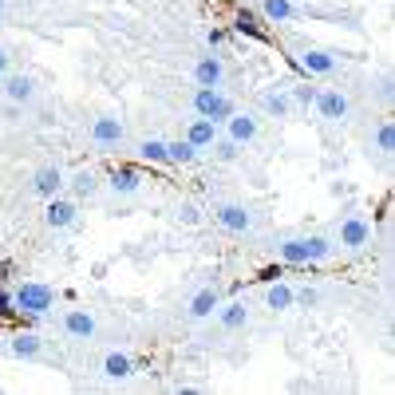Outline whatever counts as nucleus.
I'll return each instance as SVG.
<instances>
[{"label": "nucleus", "instance_id": "6e6552de", "mask_svg": "<svg viewBox=\"0 0 395 395\" xmlns=\"http://www.w3.org/2000/svg\"><path fill=\"white\" fill-rule=\"evenodd\" d=\"M63 332L75 336V340H91V336H95V316L83 312V309H72L63 316Z\"/></svg>", "mask_w": 395, "mask_h": 395}, {"label": "nucleus", "instance_id": "b1692460", "mask_svg": "<svg viewBox=\"0 0 395 395\" xmlns=\"http://www.w3.org/2000/svg\"><path fill=\"white\" fill-rule=\"evenodd\" d=\"M72 190L79 198H91L99 190V178H95V170H75V178H72Z\"/></svg>", "mask_w": 395, "mask_h": 395}, {"label": "nucleus", "instance_id": "4468645a", "mask_svg": "<svg viewBox=\"0 0 395 395\" xmlns=\"http://www.w3.org/2000/svg\"><path fill=\"white\" fill-rule=\"evenodd\" d=\"M63 186V170L60 166H44V170H36V182H32V190H36L40 198H56Z\"/></svg>", "mask_w": 395, "mask_h": 395}, {"label": "nucleus", "instance_id": "393cba45", "mask_svg": "<svg viewBox=\"0 0 395 395\" xmlns=\"http://www.w3.org/2000/svg\"><path fill=\"white\" fill-rule=\"evenodd\" d=\"M138 154L147 162H166V143H162V138H147V143L138 147Z\"/></svg>", "mask_w": 395, "mask_h": 395}, {"label": "nucleus", "instance_id": "c85d7f7f", "mask_svg": "<svg viewBox=\"0 0 395 395\" xmlns=\"http://www.w3.org/2000/svg\"><path fill=\"white\" fill-rule=\"evenodd\" d=\"M178 218H182L186 225H198V222H202V213H198V206H194V202H182V210H178Z\"/></svg>", "mask_w": 395, "mask_h": 395}, {"label": "nucleus", "instance_id": "c756f323", "mask_svg": "<svg viewBox=\"0 0 395 395\" xmlns=\"http://www.w3.org/2000/svg\"><path fill=\"white\" fill-rule=\"evenodd\" d=\"M293 300H300L305 309H312V305L321 300V293H316V289H300V293H293Z\"/></svg>", "mask_w": 395, "mask_h": 395}, {"label": "nucleus", "instance_id": "f257e3e1", "mask_svg": "<svg viewBox=\"0 0 395 395\" xmlns=\"http://www.w3.org/2000/svg\"><path fill=\"white\" fill-rule=\"evenodd\" d=\"M281 261L289 265H309V261H328L332 257V245H328V237H284L281 245H277Z\"/></svg>", "mask_w": 395, "mask_h": 395}, {"label": "nucleus", "instance_id": "1a4fd4ad", "mask_svg": "<svg viewBox=\"0 0 395 395\" xmlns=\"http://www.w3.org/2000/svg\"><path fill=\"white\" fill-rule=\"evenodd\" d=\"M222 75H225V63L218 56H202L194 67V79L198 87H222Z\"/></svg>", "mask_w": 395, "mask_h": 395}, {"label": "nucleus", "instance_id": "a878e982", "mask_svg": "<svg viewBox=\"0 0 395 395\" xmlns=\"http://www.w3.org/2000/svg\"><path fill=\"white\" fill-rule=\"evenodd\" d=\"M261 103H265V111L269 115H289V99L284 95H265Z\"/></svg>", "mask_w": 395, "mask_h": 395}, {"label": "nucleus", "instance_id": "aec40b11", "mask_svg": "<svg viewBox=\"0 0 395 395\" xmlns=\"http://www.w3.org/2000/svg\"><path fill=\"white\" fill-rule=\"evenodd\" d=\"M103 376H107V380H127V376H131V356H123V352H107V360H103Z\"/></svg>", "mask_w": 395, "mask_h": 395}, {"label": "nucleus", "instance_id": "9d476101", "mask_svg": "<svg viewBox=\"0 0 395 395\" xmlns=\"http://www.w3.org/2000/svg\"><path fill=\"white\" fill-rule=\"evenodd\" d=\"M44 222H48L51 229H67V225L75 222V202H63V198H48Z\"/></svg>", "mask_w": 395, "mask_h": 395}, {"label": "nucleus", "instance_id": "ddd939ff", "mask_svg": "<svg viewBox=\"0 0 395 395\" xmlns=\"http://www.w3.org/2000/svg\"><path fill=\"white\" fill-rule=\"evenodd\" d=\"M225 123H229V138H234L237 147L257 138V119H253V115H237V111H234L229 119H225Z\"/></svg>", "mask_w": 395, "mask_h": 395}, {"label": "nucleus", "instance_id": "f8f14e48", "mask_svg": "<svg viewBox=\"0 0 395 395\" xmlns=\"http://www.w3.org/2000/svg\"><path fill=\"white\" fill-rule=\"evenodd\" d=\"M4 95L13 99V103H32V99H36L32 75H8V79H4Z\"/></svg>", "mask_w": 395, "mask_h": 395}, {"label": "nucleus", "instance_id": "f03ea898", "mask_svg": "<svg viewBox=\"0 0 395 395\" xmlns=\"http://www.w3.org/2000/svg\"><path fill=\"white\" fill-rule=\"evenodd\" d=\"M194 111L202 119H213V123H225L234 115V103L222 95V87H198L194 91Z\"/></svg>", "mask_w": 395, "mask_h": 395}, {"label": "nucleus", "instance_id": "412c9836", "mask_svg": "<svg viewBox=\"0 0 395 395\" xmlns=\"http://www.w3.org/2000/svg\"><path fill=\"white\" fill-rule=\"evenodd\" d=\"M261 8H265V16H269V20H277V24H284V20H293V16H296L293 0H265Z\"/></svg>", "mask_w": 395, "mask_h": 395}, {"label": "nucleus", "instance_id": "7ed1b4c3", "mask_svg": "<svg viewBox=\"0 0 395 395\" xmlns=\"http://www.w3.org/2000/svg\"><path fill=\"white\" fill-rule=\"evenodd\" d=\"M13 305L20 312H28V316H40V312L51 309V289H48V284H36V281H24L20 289H16Z\"/></svg>", "mask_w": 395, "mask_h": 395}, {"label": "nucleus", "instance_id": "0eeeda50", "mask_svg": "<svg viewBox=\"0 0 395 395\" xmlns=\"http://www.w3.org/2000/svg\"><path fill=\"white\" fill-rule=\"evenodd\" d=\"M186 143H190V147H198V150L213 147V143H218V123L198 115L194 123H190V131H186Z\"/></svg>", "mask_w": 395, "mask_h": 395}, {"label": "nucleus", "instance_id": "a211bd4d", "mask_svg": "<svg viewBox=\"0 0 395 395\" xmlns=\"http://www.w3.org/2000/svg\"><path fill=\"white\" fill-rule=\"evenodd\" d=\"M213 309H218V289H202V293H194V300H190V316H194V321L210 316Z\"/></svg>", "mask_w": 395, "mask_h": 395}, {"label": "nucleus", "instance_id": "20e7f679", "mask_svg": "<svg viewBox=\"0 0 395 395\" xmlns=\"http://www.w3.org/2000/svg\"><path fill=\"white\" fill-rule=\"evenodd\" d=\"M371 241V225L364 213H348L344 222H340V245L348 249H364Z\"/></svg>", "mask_w": 395, "mask_h": 395}, {"label": "nucleus", "instance_id": "5701e85b", "mask_svg": "<svg viewBox=\"0 0 395 395\" xmlns=\"http://www.w3.org/2000/svg\"><path fill=\"white\" fill-rule=\"evenodd\" d=\"M198 159V147H190V143H166V162H178V166H186V162Z\"/></svg>", "mask_w": 395, "mask_h": 395}, {"label": "nucleus", "instance_id": "cd10ccee", "mask_svg": "<svg viewBox=\"0 0 395 395\" xmlns=\"http://www.w3.org/2000/svg\"><path fill=\"white\" fill-rule=\"evenodd\" d=\"M376 143H380L383 154H392V147H395V131H392V123H383V127H380V138H376Z\"/></svg>", "mask_w": 395, "mask_h": 395}, {"label": "nucleus", "instance_id": "dca6fc26", "mask_svg": "<svg viewBox=\"0 0 395 395\" xmlns=\"http://www.w3.org/2000/svg\"><path fill=\"white\" fill-rule=\"evenodd\" d=\"M111 190L115 194H135L138 190V170L135 166H119V170H111Z\"/></svg>", "mask_w": 395, "mask_h": 395}, {"label": "nucleus", "instance_id": "f3484780", "mask_svg": "<svg viewBox=\"0 0 395 395\" xmlns=\"http://www.w3.org/2000/svg\"><path fill=\"white\" fill-rule=\"evenodd\" d=\"M245 324H249V305L245 300H234V305H225L222 309V328L234 332V328H245Z\"/></svg>", "mask_w": 395, "mask_h": 395}, {"label": "nucleus", "instance_id": "2eb2a0df", "mask_svg": "<svg viewBox=\"0 0 395 395\" xmlns=\"http://www.w3.org/2000/svg\"><path fill=\"white\" fill-rule=\"evenodd\" d=\"M300 67L309 75H328V72H336V56H328V51H305Z\"/></svg>", "mask_w": 395, "mask_h": 395}, {"label": "nucleus", "instance_id": "7c9ffc66", "mask_svg": "<svg viewBox=\"0 0 395 395\" xmlns=\"http://www.w3.org/2000/svg\"><path fill=\"white\" fill-rule=\"evenodd\" d=\"M234 154H237V143H234V138L218 143V159H234Z\"/></svg>", "mask_w": 395, "mask_h": 395}, {"label": "nucleus", "instance_id": "bb28decb", "mask_svg": "<svg viewBox=\"0 0 395 395\" xmlns=\"http://www.w3.org/2000/svg\"><path fill=\"white\" fill-rule=\"evenodd\" d=\"M237 32H249V36L261 40V28H257V20H253V13H237Z\"/></svg>", "mask_w": 395, "mask_h": 395}, {"label": "nucleus", "instance_id": "4be33fe9", "mask_svg": "<svg viewBox=\"0 0 395 395\" xmlns=\"http://www.w3.org/2000/svg\"><path fill=\"white\" fill-rule=\"evenodd\" d=\"M265 300H269V309H273V312L293 309V289H289V284H273L269 293H265Z\"/></svg>", "mask_w": 395, "mask_h": 395}, {"label": "nucleus", "instance_id": "423d86ee", "mask_svg": "<svg viewBox=\"0 0 395 395\" xmlns=\"http://www.w3.org/2000/svg\"><path fill=\"white\" fill-rule=\"evenodd\" d=\"M123 123H119V119H111V115H103V119H95V123H91V138H95L99 147H119V143H123Z\"/></svg>", "mask_w": 395, "mask_h": 395}, {"label": "nucleus", "instance_id": "473e14b6", "mask_svg": "<svg viewBox=\"0 0 395 395\" xmlns=\"http://www.w3.org/2000/svg\"><path fill=\"white\" fill-rule=\"evenodd\" d=\"M0 75H8V56L0 51Z\"/></svg>", "mask_w": 395, "mask_h": 395}, {"label": "nucleus", "instance_id": "9b49d317", "mask_svg": "<svg viewBox=\"0 0 395 395\" xmlns=\"http://www.w3.org/2000/svg\"><path fill=\"white\" fill-rule=\"evenodd\" d=\"M218 222L234 234H245V229H253V213L245 206H218Z\"/></svg>", "mask_w": 395, "mask_h": 395}, {"label": "nucleus", "instance_id": "39448f33", "mask_svg": "<svg viewBox=\"0 0 395 395\" xmlns=\"http://www.w3.org/2000/svg\"><path fill=\"white\" fill-rule=\"evenodd\" d=\"M316 107H321V115L328 119V123H340V119H348V95H344V91H336V87H328V91H316Z\"/></svg>", "mask_w": 395, "mask_h": 395}, {"label": "nucleus", "instance_id": "2f4dec72", "mask_svg": "<svg viewBox=\"0 0 395 395\" xmlns=\"http://www.w3.org/2000/svg\"><path fill=\"white\" fill-rule=\"evenodd\" d=\"M8 305H13V296H8V293H0V316H4V312H13Z\"/></svg>", "mask_w": 395, "mask_h": 395}, {"label": "nucleus", "instance_id": "6ab92c4d", "mask_svg": "<svg viewBox=\"0 0 395 395\" xmlns=\"http://www.w3.org/2000/svg\"><path fill=\"white\" fill-rule=\"evenodd\" d=\"M40 352H44V344H40V336H32V332H20V336H13V356H20V360H36Z\"/></svg>", "mask_w": 395, "mask_h": 395}, {"label": "nucleus", "instance_id": "72a5a7b5", "mask_svg": "<svg viewBox=\"0 0 395 395\" xmlns=\"http://www.w3.org/2000/svg\"><path fill=\"white\" fill-rule=\"evenodd\" d=\"M0 13H4V0H0Z\"/></svg>", "mask_w": 395, "mask_h": 395}]
</instances>
